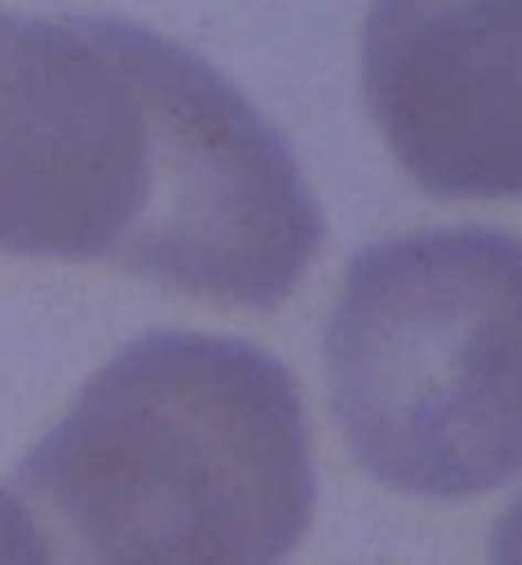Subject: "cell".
<instances>
[{
  "label": "cell",
  "instance_id": "4",
  "mask_svg": "<svg viewBox=\"0 0 522 565\" xmlns=\"http://www.w3.org/2000/svg\"><path fill=\"white\" fill-rule=\"evenodd\" d=\"M363 89L402 168L437 196L522 200V0H387Z\"/></svg>",
  "mask_w": 522,
  "mask_h": 565
},
{
  "label": "cell",
  "instance_id": "3",
  "mask_svg": "<svg viewBox=\"0 0 522 565\" xmlns=\"http://www.w3.org/2000/svg\"><path fill=\"white\" fill-rule=\"evenodd\" d=\"M323 349L345 441L387 488L469 498L522 470V238L373 242L349 264Z\"/></svg>",
  "mask_w": 522,
  "mask_h": 565
},
{
  "label": "cell",
  "instance_id": "1",
  "mask_svg": "<svg viewBox=\"0 0 522 565\" xmlns=\"http://www.w3.org/2000/svg\"><path fill=\"white\" fill-rule=\"evenodd\" d=\"M323 238L281 132L189 46L104 14L0 11V249L285 302Z\"/></svg>",
  "mask_w": 522,
  "mask_h": 565
},
{
  "label": "cell",
  "instance_id": "2",
  "mask_svg": "<svg viewBox=\"0 0 522 565\" xmlns=\"http://www.w3.org/2000/svg\"><path fill=\"white\" fill-rule=\"evenodd\" d=\"M14 488L61 565H281L317 502L299 384L242 338L139 334Z\"/></svg>",
  "mask_w": 522,
  "mask_h": 565
},
{
  "label": "cell",
  "instance_id": "5",
  "mask_svg": "<svg viewBox=\"0 0 522 565\" xmlns=\"http://www.w3.org/2000/svg\"><path fill=\"white\" fill-rule=\"evenodd\" d=\"M0 565H54L51 544L19 494L0 488Z\"/></svg>",
  "mask_w": 522,
  "mask_h": 565
},
{
  "label": "cell",
  "instance_id": "6",
  "mask_svg": "<svg viewBox=\"0 0 522 565\" xmlns=\"http://www.w3.org/2000/svg\"><path fill=\"white\" fill-rule=\"evenodd\" d=\"M491 565H522V494L501 515L491 534Z\"/></svg>",
  "mask_w": 522,
  "mask_h": 565
}]
</instances>
